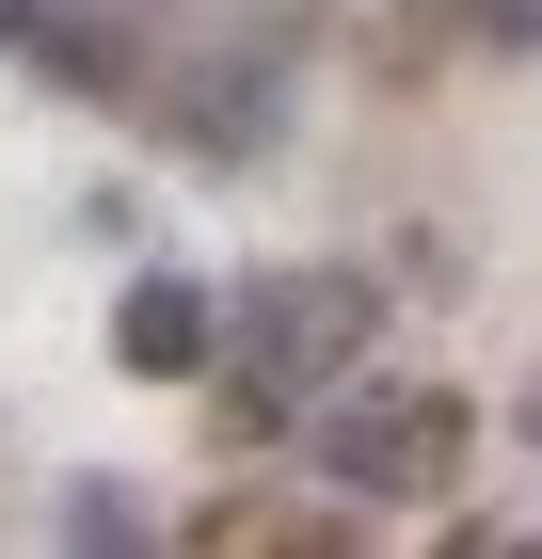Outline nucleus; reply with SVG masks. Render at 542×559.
<instances>
[{"label": "nucleus", "mask_w": 542, "mask_h": 559, "mask_svg": "<svg viewBox=\"0 0 542 559\" xmlns=\"http://www.w3.org/2000/svg\"><path fill=\"white\" fill-rule=\"evenodd\" d=\"M383 352V272L320 257V272H255L240 304H224V352H208V448L240 464V448H288L303 400L335 384V368H368Z\"/></svg>", "instance_id": "obj_1"}, {"label": "nucleus", "mask_w": 542, "mask_h": 559, "mask_svg": "<svg viewBox=\"0 0 542 559\" xmlns=\"http://www.w3.org/2000/svg\"><path fill=\"white\" fill-rule=\"evenodd\" d=\"M288 448H303V479H320V496H351V512H447L462 464H479V400L368 352V368H335V384L303 400Z\"/></svg>", "instance_id": "obj_2"}, {"label": "nucleus", "mask_w": 542, "mask_h": 559, "mask_svg": "<svg viewBox=\"0 0 542 559\" xmlns=\"http://www.w3.org/2000/svg\"><path fill=\"white\" fill-rule=\"evenodd\" d=\"M288 112H303V48L272 33V16L160 48V81H144V129H160L176 160H208V176H255L272 144H288Z\"/></svg>", "instance_id": "obj_3"}, {"label": "nucleus", "mask_w": 542, "mask_h": 559, "mask_svg": "<svg viewBox=\"0 0 542 559\" xmlns=\"http://www.w3.org/2000/svg\"><path fill=\"white\" fill-rule=\"evenodd\" d=\"M48 96H81V112H144L160 81V33H144V0H33V48H16Z\"/></svg>", "instance_id": "obj_4"}, {"label": "nucleus", "mask_w": 542, "mask_h": 559, "mask_svg": "<svg viewBox=\"0 0 542 559\" xmlns=\"http://www.w3.org/2000/svg\"><path fill=\"white\" fill-rule=\"evenodd\" d=\"M208 352H224V288L176 272V257H128V288H112V368H128V384H208Z\"/></svg>", "instance_id": "obj_5"}, {"label": "nucleus", "mask_w": 542, "mask_h": 559, "mask_svg": "<svg viewBox=\"0 0 542 559\" xmlns=\"http://www.w3.org/2000/svg\"><path fill=\"white\" fill-rule=\"evenodd\" d=\"M48 527H64V544H96V559H144L160 544V479H128V464H81V479H48Z\"/></svg>", "instance_id": "obj_6"}, {"label": "nucleus", "mask_w": 542, "mask_h": 559, "mask_svg": "<svg viewBox=\"0 0 542 559\" xmlns=\"http://www.w3.org/2000/svg\"><path fill=\"white\" fill-rule=\"evenodd\" d=\"M415 33H431V48H495V64H527V48H542V0H415Z\"/></svg>", "instance_id": "obj_7"}, {"label": "nucleus", "mask_w": 542, "mask_h": 559, "mask_svg": "<svg viewBox=\"0 0 542 559\" xmlns=\"http://www.w3.org/2000/svg\"><path fill=\"white\" fill-rule=\"evenodd\" d=\"M81 240H96V257H144V192H128V176L81 192Z\"/></svg>", "instance_id": "obj_8"}, {"label": "nucleus", "mask_w": 542, "mask_h": 559, "mask_svg": "<svg viewBox=\"0 0 542 559\" xmlns=\"http://www.w3.org/2000/svg\"><path fill=\"white\" fill-rule=\"evenodd\" d=\"M16 48H33V0H0V64H16Z\"/></svg>", "instance_id": "obj_9"}]
</instances>
